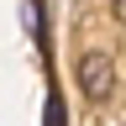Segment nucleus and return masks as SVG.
<instances>
[{
    "label": "nucleus",
    "instance_id": "nucleus-1",
    "mask_svg": "<svg viewBox=\"0 0 126 126\" xmlns=\"http://www.w3.org/2000/svg\"><path fill=\"white\" fill-rule=\"evenodd\" d=\"M110 84H116V68H110L105 53H84V58H79V89H84L89 100H105Z\"/></svg>",
    "mask_w": 126,
    "mask_h": 126
},
{
    "label": "nucleus",
    "instance_id": "nucleus-2",
    "mask_svg": "<svg viewBox=\"0 0 126 126\" xmlns=\"http://www.w3.org/2000/svg\"><path fill=\"white\" fill-rule=\"evenodd\" d=\"M42 126H63V100H58V94L47 100V121H42Z\"/></svg>",
    "mask_w": 126,
    "mask_h": 126
},
{
    "label": "nucleus",
    "instance_id": "nucleus-3",
    "mask_svg": "<svg viewBox=\"0 0 126 126\" xmlns=\"http://www.w3.org/2000/svg\"><path fill=\"white\" fill-rule=\"evenodd\" d=\"M116 21H121V26H126V0H116Z\"/></svg>",
    "mask_w": 126,
    "mask_h": 126
}]
</instances>
